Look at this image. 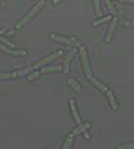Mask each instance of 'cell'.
<instances>
[{"instance_id": "1", "label": "cell", "mask_w": 134, "mask_h": 149, "mask_svg": "<svg viewBox=\"0 0 134 149\" xmlns=\"http://www.w3.org/2000/svg\"><path fill=\"white\" fill-rule=\"evenodd\" d=\"M44 4H45V1H44V0H40V1H39V2H38L37 4L32 8V10H30V11L25 15V16L16 24V29H20L21 27H23L24 25H26V24L28 23V22H30V20H32V19L41 11V10H42V8L44 6Z\"/></svg>"}, {"instance_id": "2", "label": "cell", "mask_w": 134, "mask_h": 149, "mask_svg": "<svg viewBox=\"0 0 134 149\" xmlns=\"http://www.w3.org/2000/svg\"><path fill=\"white\" fill-rule=\"evenodd\" d=\"M80 57H81V61L83 64V68H84V72H85L86 77L88 78L89 80H91L93 76H92V72L91 68H90V64H89V60H88V55H87V52H86L85 46L80 45Z\"/></svg>"}, {"instance_id": "3", "label": "cell", "mask_w": 134, "mask_h": 149, "mask_svg": "<svg viewBox=\"0 0 134 149\" xmlns=\"http://www.w3.org/2000/svg\"><path fill=\"white\" fill-rule=\"evenodd\" d=\"M62 54H63V52H62V51L55 52V53H52L51 55L45 57V58H43L42 60H40L39 62H37V63H35L34 65H32V68H34V70H35V69H37V68H41V67H43L44 65H46V64H48L49 62H51L52 60H56V59H58L60 56H62Z\"/></svg>"}, {"instance_id": "4", "label": "cell", "mask_w": 134, "mask_h": 149, "mask_svg": "<svg viewBox=\"0 0 134 149\" xmlns=\"http://www.w3.org/2000/svg\"><path fill=\"white\" fill-rule=\"evenodd\" d=\"M50 38L51 40L56 41V42L59 43H63V44H66V45H75V46H80V43L77 42L75 39H70V38H66V37H62L60 35L57 34H50Z\"/></svg>"}, {"instance_id": "5", "label": "cell", "mask_w": 134, "mask_h": 149, "mask_svg": "<svg viewBox=\"0 0 134 149\" xmlns=\"http://www.w3.org/2000/svg\"><path fill=\"white\" fill-rule=\"evenodd\" d=\"M0 49L2 52H4L6 54L12 55V56H25L26 52L25 51H18V49H12L11 47H8L6 45H3L2 43H0Z\"/></svg>"}, {"instance_id": "6", "label": "cell", "mask_w": 134, "mask_h": 149, "mask_svg": "<svg viewBox=\"0 0 134 149\" xmlns=\"http://www.w3.org/2000/svg\"><path fill=\"white\" fill-rule=\"evenodd\" d=\"M116 25H117V18H116V16H114V18H113L112 21H111V24H110L107 35H106V38H105L106 42H110V41L112 40L113 35H114V32H115Z\"/></svg>"}, {"instance_id": "7", "label": "cell", "mask_w": 134, "mask_h": 149, "mask_svg": "<svg viewBox=\"0 0 134 149\" xmlns=\"http://www.w3.org/2000/svg\"><path fill=\"white\" fill-rule=\"evenodd\" d=\"M75 54H77V48H73V49H71L69 53L67 54L66 58L64 59V64H63V72H64L65 74H68V72H69V62H70V60H71V59L75 57Z\"/></svg>"}, {"instance_id": "8", "label": "cell", "mask_w": 134, "mask_h": 149, "mask_svg": "<svg viewBox=\"0 0 134 149\" xmlns=\"http://www.w3.org/2000/svg\"><path fill=\"white\" fill-rule=\"evenodd\" d=\"M90 126H91V124L89 122H86V123H83V124H79L78 127H75V129L73 130V133L75 136H78V134H80V133L84 132V131H86L87 129H89L90 128Z\"/></svg>"}, {"instance_id": "9", "label": "cell", "mask_w": 134, "mask_h": 149, "mask_svg": "<svg viewBox=\"0 0 134 149\" xmlns=\"http://www.w3.org/2000/svg\"><path fill=\"white\" fill-rule=\"evenodd\" d=\"M69 105H70V109H71V112H73V116L75 118V121L78 124H81V119L80 116L78 113V110H77V107H75V103L73 99H69Z\"/></svg>"}, {"instance_id": "10", "label": "cell", "mask_w": 134, "mask_h": 149, "mask_svg": "<svg viewBox=\"0 0 134 149\" xmlns=\"http://www.w3.org/2000/svg\"><path fill=\"white\" fill-rule=\"evenodd\" d=\"M106 95H107L108 101H109L111 108L114 109V110H116V109H117V102H116L115 98H114V95H113V93L108 89V91H106Z\"/></svg>"}, {"instance_id": "11", "label": "cell", "mask_w": 134, "mask_h": 149, "mask_svg": "<svg viewBox=\"0 0 134 149\" xmlns=\"http://www.w3.org/2000/svg\"><path fill=\"white\" fill-rule=\"evenodd\" d=\"M91 82L93 83V85L95 86V87H97L101 91H103V93H106V91H108V87L105 84H103L101 81H99L97 79H94V78H92L91 79Z\"/></svg>"}, {"instance_id": "12", "label": "cell", "mask_w": 134, "mask_h": 149, "mask_svg": "<svg viewBox=\"0 0 134 149\" xmlns=\"http://www.w3.org/2000/svg\"><path fill=\"white\" fill-rule=\"evenodd\" d=\"M68 85L73 88L75 91H77V93H80V91H82V87H81V85L75 80V79H69V80H68Z\"/></svg>"}, {"instance_id": "13", "label": "cell", "mask_w": 134, "mask_h": 149, "mask_svg": "<svg viewBox=\"0 0 134 149\" xmlns=\"http://www.w3.org/2000/svg\"><path fill=\"white\" fill-rule=\"evenodd\" d=\"M73 138H75V134H73V132L69 133V134H68V136H67L66 141H65L64 145H63V147H62V148H63V149H69L70 147H71V145H73Z\"/></svg>"}, {"instance_id": "14", "label": "cell", "mask_w": 134, "mask_h": 149, "mask_svg": "<svg viewBox=\"0 0 134 149\" xmlns=\"http://www.w3.org/2000/svg\"><path fill=\"white\" fill-rule=\"evenodd\" d=\"M63 67L60 66V65H57V66H49V67H43L41 69V72L43 74H46V72H60L62 70Z\"/></svg>"}, {"instance_id": "15", "label": "cell", "mask_w": 134, "mask_h": 149, "mask_svg": "<svg viewBox=\"0 0 134 149\" xmlns=\"http://www.w3.org/2000/svg\"><path fill=\"white\" fill-rule=\"evenodd\" d=\"M12 78H18V74H17V72H0V80H2V79H12Z\"/></svg>"}, {"instance_id": "16", "label": "cell", "mask_w": 134, "mask_h": 149, "mask_svg": "<svg viewBox=\"0 0 134 149\" xmlns=\"http://www.w3.org/2000/svg\"><path fill=\"white\" fill-rule=\"evenodd\" d=\"M105 3H106V6H107L108 10L111 12L113 16H117V11L115 10V6H113V3L111 2V0H104Z\"/></svg>"}, {"instance_id": "17", "label": "cell", "mask_w": 134, "mask_h": 149, "mask_svg": "<svg viewBox=\"0 0 134 149\" xmlns=\"http://www.w3.org/2000/svg\"><path fill=\"white\" fill-rule=\"evenodd\" d=\"M94 2V10H95V14L97 15V17H101L103 15L102 11H101V6H99V0H93Z\"/></svg>"}, {"instance_id": "18", "label": "cell", "mask_w": 134, "mask_h": 149, "mask_svg": "<svg viewBox=\"0 0 134 149\" xmlns=\"http://www.w3.org/2000/svg\"><path fill=\"white\" fill-rule=\"evenodd\" d=\"M111 18H112V17L109 15V16H106V17H104V18H102V19L95 20V21H93V25H94V26H97V25L103 23V22H106V21H108V20H111Z\"/></svg>"}, {"instance_id": "19", "label": "cell", "mask_w": 134, "mask_h": 149, "mask_svg": "<svg viewBox=\"0 0 134 149\" xmlns=\"http://www.w3.org/2000/svg\"><path fill=\"white\" fill-rule=\"evenodd\" d=\"M0 41L4 43V44H6V46H8V47H15V44H14V43H12L11 41L8 40V39L2 37V36H0Z\"/></svg>"}, {"instance_id": "20", "label": "cell", "mask_w": 134, "mask_h": 149, "mask_svg": "<svg viewBox=\"0 0 134 149\" xmlns=\"http://www.w3.org/2000/svg\"><path fill=\"white\" fill-rule=\"evenodd\" d=\"M39 74H40V72H30V74H27V80H34V79H36L37 77H39Z\"/></svg>"}, {"instance_id": "21", "label": "cell", "mask_w": 134, "mask_h": 149, "mask_svg": "<svg viewBox=\"0 0 134 149\" xmlns=\"http://www.w3.org/2000/svg\"><path fill=\"white\" fill-rule=\"evenodd\" d=\"M118 148L119 149H132V148H134V142L129 143V144H125V145H122V146H119Z\"/></svg>"}, {"instance_id": "22", "label": "cell", "mask_w": 134, "mask_h": 149, "mask_svg": "<svg viewBox=\"0 0 134 149\" xmlns=\"http://www.w3.org/2000/svg\"><path fill=\"white\" fill-rule=\"evenodd\" d=\"M121 2H126V3H133L134 4V0H118Z\"/></svg>"}, {"instance_id": "23", "label": "cell", "mask_w": 134, "mask_h": 149, "mask_svg": "<svg viewBox=\"0 0 134 149\" xmlns=\"http://www.w3.org/2000/svg\"><path fill=\"white\" fill-rule=\"evenodd\" d=\"M63 1H65V0H63Z\"/></svg>"}]
</instances>
